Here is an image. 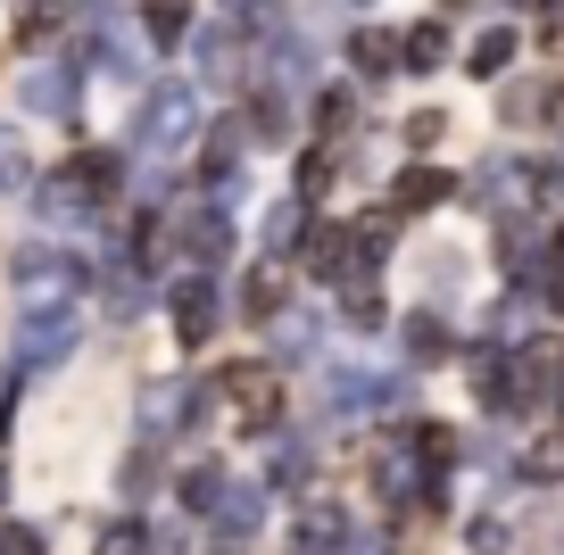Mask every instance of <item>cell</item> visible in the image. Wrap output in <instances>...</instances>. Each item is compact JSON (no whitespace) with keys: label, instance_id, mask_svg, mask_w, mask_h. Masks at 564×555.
<instances>
[{"label":"cell","instance_id":"1","mask_svg":"<svg viewBox=\"0 0 564 555\" xmlns=\"http://www.w3.org/2000/svg\"><path fill=\"white\" fill-rule=\"evenodd\" d=\"M216 382H192V373H159V382H141V406H133V432L150 439V448H166L175 432H199V415H208Z\"/></svg>","mask_w":564,"mask_h":555},{"label":"cell","instance_id":"2","mask_svg":"<svg viewBox=\"0 0 564 555\" xmlns=\"http://www.w3.org/2000/svg\"><path fill=\"white\" fill-rule=\"evenodd\" d=\"M18 298H25V315H67L75 298H84V265L58 258V249H25L18 258Z\"/></svg>","mask_w":564,"mask_h":555},{"label":"cell","instance_id":"3","mask_svg":"<svg viewBox=\"0 0 564 555\" xmlns=\"http://www.w3.org/2000/svg\"><path fill=\"white\" fill-rule=\"evenodd\" d=\"M108 192H117V157H108V150H84V157H67V166H58V183L42 192V208H51V216H84V208H100Z\"/></svg>","mask_w":564,"mask_h":555},{"label":"cell","instance_id":"4","mask_svg":"<svg viewBox=\"0 0 564 555\" xmlns=\"http://www.w3.org/2000/svg\"><path fill=\"white\" fill-rule=\"evenodd\" d=\"M75 348V315H25L18 348H9V382H25V373H51V364H67Z\"/></svg>","mask_w":564,"mask_h":555},{"label":"cell","instance_id":"5","mask_svg":"<svg viewBox=\"0 0 564 555\" xmlns=\"http://www.w3.org/2000/svg\"><path fill=\"white\" fill-rule=\"evenodd\" d=\"M349 505L340 498H307L300 522H291V555H349Z\"/></svg>","mask_w":564,"mask_h":555},{"label":"cell","instance_id":"6","mask_svg":"<svg viewBox=\"0 0 564 555\" xmlns=\"http://www.w3.org/2000/svg\"><path fill=\"white\" fill-rule=\"evenodd\" d=\"M166 315H175V340H183V348H208L216 324H225L216 282H208V274H183V282H175V307H166Z\"/></svg>","mask_w":564,"mask_h":555},{"label":"cell","instance_id":"7","mask_svg":"<svg viewBox=\"0 0 564 555\" xmlns=\"http://www.w3.org/2000/svg\"><path fill=\"white\" fill-rule=\"evenodd\" d=\"M265 498H274L265 481H232V498L216 505V531H225V547H241V538L265 531Z\"/></svg>","mask_w":564,"mask_h":555},{"label":"cell","instance_id":"8","mask_svg":"<svg viewBox=\"0 0 564 555\" xmlns=\"http://www.w3.org/2000/svg\"><path fill=\"white\" fill-rule=\"evenodd\" d=\"M399 348H406V364H415V373H432V364H448V348H457V340H448V324H441L432 307H415V315L399 324Z\"/></svg>","mask_w":564,"mask_h":555},{"label":"cell","instance_id":"9","mask_svg":"<svg viewBox=\"0 0 564 555\" xmlns=\"http://www.w3.org/2000/svg\"><path fill=\"white\" fill-rule=\"evenodd\" d=\"M175 498H183V514H208V522H216V505L232 498V481H225V465H208V456H199V465L175 481Z\"/></svg>","mask_w":564,"mask_h":555},{"label":"cell","instance_id":"10","mask_svg":"<svg viewBox=\"0 0 564 555\" xmlns=\"http://www.w3.org/2000/svg\"><path fill=\"white\" fill-rule=\"evenodd\" d=\"M192 124H199L192 91H159V108H150V141H159V150H166V141H183V133H192Z\"/></svg>","mask_w":564,"mask_h":555},{"label":"cell","instance_id":"11","mask_svg":"<svg viewBox=\"0 0 564 555\" xmlns=\"http://www.w3.org/2000/svg\"><path fill=\"white\" fill-rule=\"evenodd\" d=\"M241 315H249V324H274V315H282V274H274V265H249V282H241Z\"/></svg>","mask_w":564,"mask_h":555},{"label":"cell","instance_id":"12","mask_svg":"<svg viewBox=\"0 0 564 555\" xmlns=\"http://www.w3.org/2000/svg\"><path fill=\"white\" fill-rule=\"evenodd\" d=\"M183 241H192V265H216V258L232 249V225H225L216 208H199L192 225H183Z\"/></svg>","mask_w":564,"mask_h":555},{"label":"cell","instance_id":"13","mask_svg":"<svg viewBox=\"0 0 564 555\" xmlns=\"http://www.w3.org/2000/svg\"><path fill=\"white\" fill-rule=\"evenodd\" d=\"M349 58H357L366 75H390V67H406V58H399V42H390L382 25H357V34H349Z\"/></svg>","mask_w":564,"mask_h":555},{"label":"cell","instance_id":"14","mask_svg":"<svg viewBox=\"0 0 564 555\" xmlns=\"http://www.w3.org/2000/svg\"><path fill=\"white\" fill-rule=\"evenodd\" d=\"M91 555H159V531L124 514V522H108V531H100V547H91Z\"/></svg>","mask_w":564,"mask_h":555},{"label":"cell","instance_id":"15","mask_svg":"<svg viewBox=\"0 0 564 555\" xmlns=\"http://www.w3.org/2000/svg\"><path fill=\"white\" fill-rule=\"evenodd\" d=\"M141 25H150V42H183V25H192V0H141Z\"/></svg>","mask_w":564,"mask_h":555},{"label":"cell","instance_id":"16","mask_svg":"<svg viewBox=\"0 0 564 555\" xmlns=\"http://www.w3.org/2000/svg\"><path fill=\"white\" fill-rule=\"evenodd\" d=\"M448 192H457V183H448V174H432V166H423V174H406V183H399V208H406V216H415V208H441Z\"/></svg>","mask_w":564,"mask_h":555},{"label":"cell","instance_id":"17","mask_svg":"<svg viewBox=\"0 0 564 555\" xmlns=\"http://www.w3.org/2000/svg\"><path fill=\"white\" fill-rule=\"evenodd\" d=\"M465 547H474V555H507V547H514V531H507L498 514H474V522H465Z\"/></svg>","mask_w":564,"mask_h":555},{"label":"cell","instance_id":"18","mask_svg":"<svg viewBox=\"0 0 564 555\" xmlns=\"http://www.w3.org/2000/svg\"><path fill=\"white\" fill-rule=\"evenodd\" d=\"M0 555H51V531L42 522H0Z\"/></svg>","mask_w":564,"mask_h":555},{"label":"cell","instance_id":"19","mask_svg":"<svg viewBox=\"0 0 564 555\" xmlns=\"http://www.w3.org/2000/svg\"><path fill=\"white\" fill-rule=\"evenodd\" d=\"M441 51H448V42H441V25H415V34L399 42V58H406V67H441Z\"/></svg>","mask_w":564,"mask_h":555},{"label":"cell","instance_id":"20","mask_svg":"<svg viewBox=\"0 0 564 555\" xmlns=\"http://www.w3.org/2000/svg\"><path fill=\"white\" fill-rule=\"evenodd\" d=\"M265 249H274V258H291V249H300V208H291V199L265 216Z\"/></svg>","mask_w":564,"mask_h":555},{"label":"cell","instance_id":"21","mask_svg":"<svg viewBox=\"0 0 564 555\" xmlns=\"http://www.w3.org/2000/svg\"><path fill=\"white\" fill-rule=\"evenodd\" d=\"M58 18H67L58 0H25V9H18V34H25V42H51V25H58Z\"/></svg>","mask_w":564,"mask_h":555},{"label":"cell","instance_id":"22","mask_svg":"<svg viewBox=\"0 0 564 555\" xmlns=\"http://www.w3.org/2000/svg\"><path fill=\"white\" fill-rule=\"evenodd\" d=\"M523 481H564V439H540L523 456Z\"/></svg>","mask_w":564,"mask_h":555},{"label":"cell","instance_id":"23","mask_svg":"<svg viewBox=\"0 0 564 555\" xmlns=\"http://www.w3.org/2000/svg\"><path fill=\"white\" fill-rule=\"evenodd\" d=\"M507 58H514V34H507V25L474 42V75H498V67H507Z\"/></svg>","mask_w":564,"mask_h":555},{"label":"cell","instance_id":"24","mask_svg":"<svg viewBox=\"0 0 564 555\" xmlns=\"http://www.w3.org/2000/svg\"><path fill=\"white\" fill-rule=\"evenodd\" d=\"M25 183V150H18V133H0V192H18Z\"/></svg>","mask_w":564,"mask_h":555},{"label":"cell","instance_id":"25","mask_svg":"<svg viewBox=\"0 0 564 555\" xmlns=\"http://www.w3.org/2000/svg\"><path fill=\"white\" fill-rule=\"evenodd\" d=\"M333 183V150H307V166H300V192H324Z\"/></svg>","mask_w":564,"mask_h":555},{"label":"cell","instance_id":"26","mask_svg":"<svg viewBox=\"0 0 564 555\" xmlns=\"http://www.w3.org/2000/svg\"><path fill=\"white\" fill-rule=\"evenodd\" d=\"M316 124H324V133H340V124H349V91H324V108H316Z\"/></svg>","mask_w":564,"mask_h":555},{"label":"cell","instance_id":"27","mask_svg":"<svg viewBox=\"0 0 564 555\" xmlns=\"http://www.w3.org/2000/svg\"><path fill=\"white\" fill-rule=\"evenodd\" d=\"M349 555H390V538H382V531H357V538H349Z\"/></svg>","mask_w":564,"mask_h":555}]
</instances>
